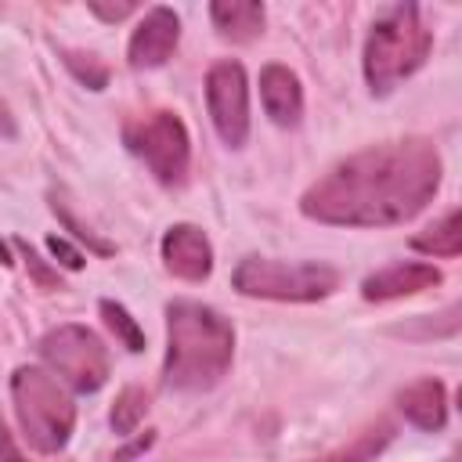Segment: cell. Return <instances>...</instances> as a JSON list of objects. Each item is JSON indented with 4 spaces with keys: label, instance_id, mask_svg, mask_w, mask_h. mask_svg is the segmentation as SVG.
<instances>
[{
    "label": "cell",
    "instance_id": "52a82bcc",
    "mask_svg": "<svg viewBox=\"0 0 462 462\" xmlns=\"http://www.w3.org/2000/svg\"><path fill=\"white\" fill-rule=\"evenodd\" d=\"M40 357L76 393H94L108 379V350L101 336L90 332L87 325H58L43 332Z\"/></svg>",
    "mask_w": 462,
    "mask_h": 462
},
{
    "label": "cell",
    "instance_id": "2e32d148",
    "mask_svg": "<svg viewBox=\"0 0 462 462\" xmlns=\"http://www.w3.org/2000/svg\"><path fill=\"white\" fill-rule=\"evenodd\" d=\"M390 440H393V426L390 422H375V426L361 430L350 444H343V448H336V451H328V455H321L314 462H372Z\"/></svg>",
    "mask_w": 462,
    "mask_h": 462
},
{
    "label": "cell",
    "instance_id": "603a6c76",
    "mask_svg": "<svg viewBox=\"0 0 462 462\" xmlns=\"http://www.w3.org/2000/svg\"><path fill=\"white\" fill-rule=\"evenodd\" d=\"M0 462H25V455L18 451V444L4 422H0Z\"/></svg>",
    "mask_w": 462,
    "mask_h": 462
},
{
    "label": "cell",
    "instance_id": "cb8c5ba5",
    "mask_svg": "<svg viewBox=\"0 0 462 462\" xmlns=\"http://www.w3.org/2000/svg\"><path fill=\"white\" fill-rule=\"evenodd\" d=\"M148 444H152V437H141V440H134L130 448H123V451H116V462H130V458H134V455H141V451H144Z\"/></svg>",
    "mask_w": 462,
    "mask_h": 462
},
{
    "label": "cell",
    "instance_id": "8992f818",
    "mask_svg": "<svg viewBox=\"0 0 462 462\" xmlns=\"http://www.w3.org/2000/svg\"><path fill=\"white\" fill-rule=\"evenodd\" d=\"M123 144L130 148V155H137L152 170L159 184H170V188L184 184L188 162H191V141L177 112L159 108L141 119H130L123 126Z\"/></svg>",
    "mask_w": 462,
    "mask_h": 462
},
{
    "label": "cell",
    "instance_id": "7a4b0ae2",
    "mask_svg": "<svg viewBox=\"0 0 462 462\" xmlns=\"http://www.w3.org/2000/svg\"><path fill=\"white\" fill-rule=\"evenodd\" d=\"M235 357L231 321L199 300L166 303V361L162 383L180 393H202L217 386Z\"/></svg>",
    "mask_w": 462,
    "mask_h": 462
},
{
    "label": "cell",
    "instance_id": "30bf717a",
    "mask_svg": "<svg viewBox=\"0 0 462 462\" xmlns=\"http://www.w3.org/2000/svg\"><path fill=\"white\" fill-rule=\"evenodd\" d=\"M162 263L170 274L184 282H206L213 274V245L202 227L195 224H173L159 242Z\"/></svg>",
    "mask_w": 462,
    "mask_h": 462
},
{
    "label": "cell",
    "instance_id": "6da1fadb",
    "mask_svg": "<svg viewBox=\"0 0 462 462\" xmlns=\"http://www.w3.org/2000/svg\"><path fill=\"white\" fill-rule=\"evenodd\" d=\"M440 152L426 137L361 148L325 170L300 199V213L336 227H393L419 217L440 188Z\"/></svg>",
    "mask_w": 462,
    "mask_h": 462
},
{
    "label": "cell",
    "instance_id": "7402d4cb",
    "mask_svg": "<svg viewBox=\"0 0 462 462\" xmlns=\"http://www.w3.org/2000/svg\"><path fill=\"white\" fill-rule=\"evenodd\" d=\"M14 249L22 253V260H25V267H29L32 274H36V282H40V285H54V282H58V278H54V274H51V271L43 267V260H40V256H36V253H32V249H29V245L22 242V238H14Z\"/></svg>",
    "mask_w": 462,
    "mask_h": 462
},
{
    "label": "cell",
    "instance_id": "7c38bea8",
    "mask_svg": "<svg viewBox=\"0 0 462 462\" xmlns=\"http://www.w3.org/2000/svg\"><path fill=\"white\" fill-rule=\"evenodd\" d=\"M260 101H263V112L278 126H296L300 116H303V87H300L296 72L285 69V65H263V72H260Z\"/></svg>",
    "mask_w": 462,
    "mask_h": 462
},
{
    "label": "cell",
    "instance_id": "4fadbf2b",
    "mask_svg": "<svg viewBox=\"0 0 462 462\" xmlns=\"http://www.w3.org/2000/svg\"><path fill=\"white\" fill-rule=\"evenodd\" d=\"M397 408L404 411V419L411 426L437 433L448 422V390L440 379H415L411 386H404L397 393Z\"/></svg>",
    "mask_w": 462,
    "mask_h": 462
},
{
    "label": "cell",
    "instance_id": "9c48e42d",
    "mask_svg": "<svg viewBox=\"0 0 462 462\" xmlns=\"http://www.w3.org/2000/svg\"><path fill=\"white\" fill-rule=\"evenodd\" d=\"M177 43H180V18L173 14V7H162V4L148 7L137 29L130 32L126 61L130 69H159L170 61Z\"/></svg>",
    "mask_w": 462,
    "mask_h": 462
},
{
    "label": "cell",
    "instance_id": "8fae6325",
    "mask_svg": "<svg viewBox=\"0 0 462 462\" xmlns=\"http://www.w3.org/2000/svg\"><path fill=\"white\" fill-rule=\"evenodd\" d=\"M440 271L426 260H401V263H390L375 274H368L361 282V296L368 303H386V300H401V296H415V292H426L433 285H440Z\"/></svg>",
    "mask_w": 462,
    "mask_h": 462
},
{
    "label": "cell",
    "instance_id": "5bb4252c",
    "mask_svg": "<svg viewBox=\"0 0 462 462\" xmlns=\"http://www.w3.org/2000/svg\"><path fill=\"white\" fill-rule=\"evenodd\" d=\"M209 18H213V29L224 40H231V43H253L263 32L267 11L256 0H217V4H209Z\"/></svg>",
    "mask_w": 462,
    "mask_h": 462
},
{
    "label": "cell",
    "instance_id": "e0dca14e",
    "mask_svg": "<svg viewBox=\"0 0 462 462\" xmlns=\"http://www.w3.org/2000/svg\"><path fill=\"white\" fill-rule=\"evenodd\" d=\"M101 318H105V325L116 332V339H119L130 354H141V350H144V332H141V325L134 321V314H130L123 303L101 300Z\"/></svg>",
    "mask_w": 462,
    "mask_h": 462
},
{
    "label": "cell",
    "instance_id": "9a60e30c",
    "mask_svg": "<svg viewBox=\"0 0 462 462\" xmlns=\"http://www.w3.org/2000/svg\"><path fill=\"white\" fill-rule=\"evenodd\" d=\"M411 245L419 249V253H426V256H458L462 253V217H458V209H448L437 224H430L426 231H419L415 238H411Z\"/></svg>",
    "mask_w": 462,
    "mask_h": 462
},
{
    "label": "cell",
    "instance_id": "277c9868",
    "mask_svg": "<svg viewBox=\"0 0 462 462\" xmlns=\"http://www.w3.org/2000/svg\"><path fill=\"white\" fill-rule=\"evenodd\" d=\"M11 404H14V419H18L29 448L54 455L69 444L72 426H76V404L51 372L32 368V365L14 368Z\"/></svg>",
    "mask_w": 462,
    "mask_h": 462
},
{
    "label": "cell",
    "instance_id": "5b68a950",
    "mask_svg": "<svg viewBox=\"0 0 462 462\" xmlns=\"http://www.w3.org/2000/svg\"><path fill=\"white\" fill-rule=\"evenodd\" d=\"M231 282L242 296L310 303V300H325L339 289V271L328 263H314V260L285 263V260H267V256H245L235 267Z\"/></svg>",
    "mask_w": 462,
    "mask_h": 462
},
{
    "label": "cell",
    "instance_id": "ac0fdd59",
    "mask_svg": "<svg viewBox=\"0 0 462 462\" xmlns=\"http://www.w3.org/2000/svg\"><path fill=\"white\" fill-rule=\"evenodd\" d=\"M144 411H148V397H144V390L126 386V390L116 397V404H112V430L123 433V437H130V433L137 430V422L144 419Z\"/></svg>",
    "mask_w": 462,
    "mask_h": 462
},
{
    "label": "cell",
    "instance_id": "3957f363",
    "mask_svg": "<svg viewBox=\"0 0 462 462\" xmlns=\"http://www.w3.org/2000/svg\"><path fill=\"white\" fill-rule=\"evenodd\" d=\"M433 51V29L422 22L419 4H397L383 18H375L365 40V83L375 97L397 90L408 76H415Z\"/></svg>",
    "mask_w": 462,
    "mask_h": 462
},
{
    "label": "cell",
    "instance_id": "ba28073f",
    "mask_svg": "<svg viewBox=\"0 0 462 462\" xmlns=\"http://www.w3.org/2000/svg\"><path fill=\"white\" fill-rule=\"evenodd\" d=\"M206 108L220 141L242 148L249 137V79L238 61H217L206 72Z\"/></svg>",
    "mask_w": 462,
    "mask_h": 462
},
{
    "label": "cell",
    "instance_id": "44dd1931",
    "mask_svg": "<svg viewBox=\"0 0 462 462\" xmlns=\"http://www.w3.org/2000/svg\"><path fill=\"white\" fill-rule=\"evenodd\" d=\"M87 7H90V14H94V18H101V22H123V18H130V14L137 11V4H130V0H123V4H105V0H90Z\"/></svg>",
    "mask_w": 462,
    "mask_h": 462
},
{
    "label": "cell",
    "instance_id": "d6986e66",
    "mask_svg": "<svg viewBox=\"0 0 462 462\" xmlns=\"http://www.w3.org/2000/svg\"><path fill=\"white\" fill-rule=\"evenodd\" d=\"M65 65H69V69L76 72V79H83L90 90H101L105 79H108L105 65H97V58H90V54H87V61H79V54H65Z\"/></svg>",
    "mask_w": 462,
    "mask_h": 462
},
{
    "label": "cell",
    "instance_id": "d4e9b609",
    "mask_svg": "<svg viewBox=\"0 0 462 462\" xmlns=\"http://www.w3.org/2000/svg\"><path fill=\"white\" fill-rule=\"evenodd\" d=\"M0 263H7V267L14 263V256H11V249H7V242H4V238H0Z\"/></svg>",
    "mask_w": 462,
    "mask_h": 462
},
{
    "label": "cell",
    "instance_id": "ffe728a7",
    "mask_svg": "<svg viewBox=\"0 0 462 462\" xmlns=\"http://www.w3.org/2000/svg\"><path fill=\"white\" fill-rule=\"evenodd\" d=\"M47 249H51V256H54L61 267H69V271H79V267H83V253H79L69 238L51 235V238H47Z\"/></svg>",
    "mask_w": 462,
    "mask_h": 462
}]
</instances>
